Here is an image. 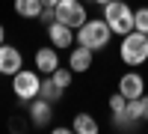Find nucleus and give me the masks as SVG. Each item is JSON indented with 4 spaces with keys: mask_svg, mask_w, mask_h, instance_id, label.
I'll use <instances>...</instances> for the list:
<instances>
[{
    "mask_svg": "<svg viewBox=\"0 0 148 134\" xmlns=\"http://www.w3.org/2000/svg\"><path fill=\"white\" fill-rule=\"evenodd\" d=\"M113 39V30L104 18H86L83 27H77V45H86L92 51H104Z\"/></svg>",
    "mask_w": 148,
    "mask_h": 134,
    "instance_id": "1",
    "label": "nucleus"
},
{
    "mask_svg": "<svg viewBox=\"0 0 148 134\" xmlns=\"http://www.w3.org/2000/svg\"><path fill=\"white\" fill-rule=\"evenodd\" d=\"M119 57L125 66H142L148 63V36L139 30H130L121 36V45H119Z\"/></svg>",
    "mask_w": 148,
    "mask_h": 134,
    "instance_id": "2",
    "label": "nucleus"
},
{
    "mask_svg": "<svg viewBox=\"0 0 148 134\" xmlns=\"http://www.w3.org/2000/svg\"><path fill=\"white\" fill-rule=\"evenodd\" d=\"M42 90V72L39 69H18L15 75H12V92L18 95V101H33L36 95Z\"/></svg>",
    "mask_w": 148,
    "mask_h": 134,
    "instance_id": "3",
    "label": "nucleus"
},
{
    "mask_svg": "<svg viewBox=\"0 0 148 134\" xmlns=\"http://www.w3.org/2000/svg\"><path fill=\"white\" fill-rule=\"evenodd\" d=\"M104 21L110 24V30L125 36L133 30V9L125 3V0H110V3L104 6Z\"/></svg>",
    "mask_w": 148,
    "mask_h": 134,
    "instance_id": "4",
    "label": "nucleus"
},
{
    "mask_svg": "<svg viewBox=\"0 0 148 134\" xmlns=\"http://www.w3.org/2000/svg\"><path fill=\"white\" fill-rule=\"evenodd\" d=\"M53 15H56V21H62V24H68L71 30H77V27H83L86 24V6H83V0H59V3L53 6Z\"/></svg>",
    "mask_w": 148,
    "mask_h": 134,
    "instance_id": "5",
    "label": "nucleus"
},
{
    "mask_svg": "<svg viewBox=\"0 0 148 134\" xmlns=\"http://www.w3.org/2000/svg\"><path fill=\"white\" fill-rule=\"evenodd\" d=\"M47 39H51V45L56 48V51H71L74 30L68 27V24H62V21H53V24H47Z\"/></svg>",
    "mask_w": 148,
    "mask_h": 134,
    "instance_id": "6",
    "label": "nucleus"
},
{
    "mask_svg": "<svg viewBox=\"0 0 148 134\" xmlns=\"http://www.w3.org/2000/svg\"><path fill=\"white\" fill-rule=\"evenodd\" d=\"M53 119V101L42 99V95H36V99L30 101V122L36 128H47Z\"/></svg>",
    "mask_w": 148,
    "mask_h": 134,
    "instance_id": "7",
    "label": "nucleus"
},
{
    "mask_svg": "<svg viewBox=\"0 0 148 134\" xmlns=\"http://www.w3.org/2000/svg\"><path fill=\"white\" fill-rule=\"evenodd\" d=\"M119 92L125 95V99H139V95L145 92V78L139 75V72H125V75L119 78Z\"/></svg>",
    "mask_w": 148,
    "mask_h": 134,
    "instance_id": "8",
    "label": "nucleus"
},
{
    "mask_svg": "<svg viewBox=\"0 0 148 134\" xmlns=\"http://www.w3.org/2000/svg\"><path fill=\"white\" fill-rule=\"evenodd\" d=\"M24 66V57H21V51H18V48L15 45H0V75H15V72Z\"/></svg>",
    "mask_w": 148,
    "mask_h": 134,
    "instance_id": "9",
    "label": "nucleus"
},
{
    "mask_svg": "<svg viewBox=\"0 0 148 134\" xmlns=\"http://www.w3.org/2000/svg\"><path fill=\"white\" fill-rule=\"evenodd\" d=\"M92 48H86V45H77L74 48L71 45V54H68V69L74 72V75H83V72H89L92 69Z\"/></svg>",
    "mask_w": 148,
    "mask_h": 134,
    "instance_id": "10",
    "label": "nucleus"
},
{
    "mask_svg": "<svg viewBox=\"0 0 148 134\" xmlns=\"http://www.w3.org/2000/svg\"><path fill=\"white\" fill-rule=\"evenodd\" d=\"M36 69L42 72V75H53V69L59 66V51L53 45H45V48H39V51H36Z\"/></svg>",
    "mask_w": 148,
    "mask_h": 134,
    "instance_id": "11",
    "label": "nucleus"
},
{
    "mask_svg": "<svg viewBox=\"0 0 148 134\" xmlns=\"http://www.w3.org/2000/svg\"><path fill=\"white\" fill-rule=\"evenodd\" d=\"M71 131H77V134H98V131H101V125H98V119H95L92 113H74Z\"/></svg>",
    "mask_w": 148,
    "mask_h": 134,
    "instance_id": "12",
    "label": "nucleus"
},
{
    "mask_svg": "<svg viewBox=\"0 0 148 134\" xmlns=\"http://www.w3.org/2000/svg\"><path fill=\"white\" fill-rule=\"evenodd\" d=\"M15 15L18 18H39V12L45 9L42 6V0H15Z\"/></svg>",
    "mask_w": 148,
    "mask_h": 134,
    "instance_id": "13",
    "label": "nucleus"
},
{
    "mask_svg": "<svg viewBox=\"0 0 148 134\" xmlns=\"http://www.w3.org/2000/svg\"><path fill=\"white\" fill-rule=\"evenodd\" d=\"M62 92H65V90L59 87V83H53V78H51V75L42 81V90H39V95H42V99H47V101H53V104H56L59 99H62Z\"/></svg>",
    "mask_w": 148,
    "mask_h": 134,
    "instance_id": "14",
    "label": "nucleus"
},
{
    "mask_svg": "<svg viewBox=\"0 0 148 134\" xmlns=\"http://www.w3.org/2000/svg\"><path fill=\"white\" fill-rule=\"evenodd\" d=\"M51 78H53V83H59L62 90H68V87H71V78H74V72H71V69H62V66H56Z\"/></svg>",
    "mask_w": 148,
    "mask_h": 134,
    "instance_id": "15",
    "label": "nucleus"
},
{
    "mask_svg": "<svg viewBox=\"0 0 148 134\" xmlns=\"http://www.w3.org/2000/svg\"><path fill=\"white\" fill-rule=\"evenodd\" d=\"M133 30H139V33L148 36V6H142V9L133 12Z\"/></svg>",
    "mask_w": 148,
    "mask_h": 134,
    "instance_id": "16",
    "label": "nucleus"
},
{
    "mask_svg": "<svg viewBox=\"0 0 148 134\" xmlns=\"http://www.w3.org/2000/svg\"><path fill=\"white\" fill-rule=\"evenodd\" d=\"M107 104H110V110H113V113H125V107H127V99H125V95H121V92L116 90L113 95H110V101H107Z\"/></svg>",
    "mask_w": 148,
    "mask_h": 134,
    "instance_id": "17",
    "label": "nucleus"
},
{
    "mask_svg": "<svg viewBox=\"0 0 148 134\" xmlns=\"http://www.w3.org/2000/svg\"><path fill=\"white\" fill-rule=\"evenodd\" d=\"M39 21L45 24V27H47V24H53V21H56V15H53V9H47V6H45V9L39 12Z\"/></svg>",
    "mask_w": 148,
    "mask_h": 134,
    "instance_id": "18",
    "label": "nucleus"
},
{
    "mask_svg": "<svg viewBox=\"0 0 148 134\" xmlns=\"http://www.w3.org/2000/svg\"><path fill=\"white\" fill-rule=\"evenodd\" d=\"M139 113H142V122H148V95H139Z\"/></svg>",
    "mask_w": 148,
    "mask_h": 134,
    "instance_id": "19",
    "label": "nucleus"
},
{
    "mask_svg": "<svg viewBox=\"0 0 148 134\" xmlns=\"http://www.w3.org/2000/svg\"><path fill=\"white\" fill-rule=\"evenodd\" d=\"M53 131H56V134H68V131H71V125H56Z\"/></svg>",
    "mask_w": 148,
    "mask_h": 134,
    "instance_id": "20",
    "label": "nucleus"
},
{
    "mask_svg": "<svg viewBox=\"0 0 148 134\" xmlns=\"http://www.w3.org/2000/svg\"><path fill=\"white\" fill-rule=\"evenodd\" d=\"M56 3H59V0H42V6H47V9H53Z\"/></svg>",
    "mask_w": 148,
    "mask_h": 134,
    "instance_id": "21",
    "label": "nucleus"
},
{
    "mask_svg": "<svg viewBox=\"0 0 148 134\" xmlns=\"http://www.w3.org/2000/svg\"><path fill=\"white\" fill-rule=\"evenodd\" d=\"M6 42V30H3V24H0V45Z\"/></svg>",
    "mask_w": 148,
    "mask_h": 134,
    "instance_id": "22",
    "label": "nucleus"
},
{
    "mask_svg": "<svg viewBox=\"0 0 148 134\" xmlns=\"http://www.w3.org/2000/svg\"><path fill=\"white\" fill-rule=\"evenodd\" d=\"M92 3H98V6H107V3H110V0H92Z\"/></svg>",
    "mask_w": 148,
    "mask_h": 134,
    "instance_id": "23",
    "label": "nucleus"
}]
</instances>
